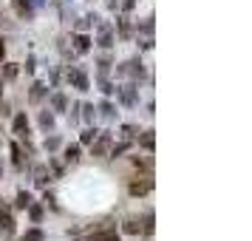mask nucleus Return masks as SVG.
I'll use <instances>...</instances> for the list:
<instances>
[{
	"instance_id": "423d86ee",
	"label": "nucleus",
	"mask_w": 252,
	"mask_h": 241,
	"mask_svg": "<svg viewBox=\"0 0 252 241\" xmlns=\"http://www.w3.org/2000/svg\"><path fill=\"white\" fill-rule=\"evenodd\" d=\"M12 131H14L20 139H29V119H26V114H17V116H14Z\"/></svg>"
},
{
	"instance_id": "bb28decb",
	"label": "nucleus",
	"mask_w": 252,
	"mask_h": 241,
	"mask_svg": "<svg viewBox=\"0 0 252 241\" xmlns=\"http://www.w3.org/2000/svg\"><path fill=\"white\" fill-rule=\"evenodd\" d=\"M122 131H125V137H136V128H133V125H125Z\"/></svg>"
},
{
	"instance_id": "a211bd4d",
	"label": "nucleus",
	"mask_w": 252,
	"mask_h": 241,
	"mask_svg": "<svg viewBox=\"0 0 252 241\" xmlns=\"http://www.w3.org/2000/svg\"><path fill=\"white\" fill-rule=\"evenodd\" d=\"M29 205H32V193L20 190V193H17V210H26Z\"/></svg>"
},
{
	"instance_id": "39448f33",
	"label": "nucleus",
	"mask_w": 252,
	"mask_h": 241,
	"mask_svg": "<svg viewBox=\"0 0 252 241\" xmlns=\"http://www.w3.org/2000/svg\"><path fill=\"white\" fill-rule=\"evenodd\" d=\"M108 148H111V137H108V134H99V137L91 142V153L94 156H105Z\"/></svg>"
},
{
	"instance_id": "2eb2a0df",
	"label": "nucleus",
	"mask_w": 252,
	"mask_h": 241,
	"mask_svg": "<svg viewBox=\"0 0 252 241\" xmlns=\"http://www.w3.org/2000/svg\"><path fill=\"white\" fill-rule=\"evenodd\" d=\"M51 105H54V111H60V114H63V111L68 108V100H65V94H54V97H51Z\"/></svg>"
},
{
	"instance_id": "cd10ccee",
	"label": "nucleus",
	"mask_w": 252,
	"mask_h": 241,
	"mask_svg": "<svg viewBox=\"0 0 252 241\" xmlns=\"http://www.w3.org/2000/svg\"><path fill=\"white\" fill-rule=\"evenodd\" d=\"M57 145H60V139H54V137H51V139H48V142H46V148H48V150H54V148H57Z\"/></svg>"
},
{
	"instance_id": "4468645a",
	"label": "nucleus",
	"mask_w": 252,
	"mask_h": 241,
	"mask_svg": "<svg viewBox=\"0 0 252 241\" xmlns=\"http://www.w3.org/2000/svg\"><path fill=\"white\" fill-rule=\"evenodd\" d=\"M94 241H122L116 236L114 230H99V233H94Z\"/></svg>"
},
{
	"instance_id": "f8f14e48",
	"label": "nucleus",
	"mask_w": 252,
	"mask_h": 241,
	"mask_svg": "<svg viewBox=\"0 0 252 241\" xmlns=\"http://www.w3.org/2000/svg\"><path fill=\"white\" fill-rule=\"evenodd\" d=\"M48 179H51V173H48V168H46V165H40V168H34V182L40 184V187H46V184H48Z\"/></svg>"
},
{
	"instance_id": "1a4fd4ad",
	"label": "nucleus",
	"mask_w": 252,
	"mask_h": 241,
	"mask_svg": "<svg viewBox=\"0 0 252 241\" xmlns=\"http://www.w3.org/2000/svg\"><path fill=\"white\" fill-rule=\"evenodd\" d=\"M74 48H77V54H88V51H91V37L88 34H77L74 37Z\"/></svg>"
},
{
	"instance_id": "4be33fe9",
	"label": "nucleus",
	"mask_w": 252,
	"mask_h": 241,
	"mask_svg": "<svg viewBox=\"0 0 252 241\" xmlns=\"http://www.w3.org/2000/svg\"><path fill=\"white\" fill-rule=\"evenodd\" d=\"M20 241H43V230H40V227L29 230V233H26V236H23Z\"/></svg>"
},
{
	"instance_id": "9b49d317",
	"label": "nucleus",
	"mask_w": 252,
	"mask_h": 241,
	"mask_svg": "<svg viewBox=\"0 0 252 241\" xmlns=\"http://www.w3.org/2000/svg\"><path fill=\"white\" fill-rule=\"evenodd\" d=\"M12 162H14V168H17V171H23V168H26V156H23V148H20L17 142H12Z\"/></svg>"
},
{
	"instance_id": "6ab92c4d",
	"label": "nucleus",
	"mask_w": 252,
	"mask_h": 241,
	"mask_svg": "<svg viewBox=\"0 0 252 241\" xmlns=\"http://www.w3.org/2000/svg\"><path fill=\"white\" fill-rule=\"evenodd\" d=\"M96 137H99V131H96V128H85V131H82V145H91Z\"/></svg>"
},
{
	"instance_id": "412c9836",
	"label": "nucleus",
	"mask_w": 252,
	"mask_h": 241,
	"mask_svg": "<svg viewBox=\"0 0 252 241\" xmlns=\"http://www.w3.org/2000/svg\"><path fill=\"white\" fill-rule=\"evenodd\" d=\"M153 145H156L153 131H145V137H142V148H145V150H153Z\"/></svg>"
},
{
	"instance_id": "a878e982",
	"label": "nucleus",
	"mask_w": 252,
	"mask_h": 241,
	"mask_svg": "<svg viewBox=\"0 0 252 241\" xmlns=\"http://www.w3.org/2000/svg\"><path fill=\"white\" fill-rule=\"evenodd\" d=\"M82 111H85V119H88V122H91V119H94V105H85V108H82Z\"/></svg>"
},
{
	"instance_id": "9d476101",
	"label": "nucleus",
	"mask_w": 252,
	"mask_h": 241,
	"mask_svg": "<svg viewBox=\"0 0 252 241\" xmlns=\"http://www.w3.org/2000/svg\"><path fill=\"white\" fill-rule=\"evenodd\" d=\"M119 100H122V105H136V88L133 85L119 88Z\"/></svg>"
},
{
	"instance_id": "f03ea898",
	"label": "nucleus",
	"mask_w": 252,
	"mask_h": 241,
	"mask_svg": "<svg viewBox=\"0 0 252 241\" xmlns=\"http://www.w3.org/2000/svg\"><path fill=\"white\" fill-rule=\"evenodd\" d=\"M68 82L77 88V91H88V88H91L88 74H85V71H80V69H71V71H68Z\"/></svg>"
},
{
	"instance_id": "b1692460",
	"label": "nucleus",
	"mask_w": 252,
	"mask_h": 241,
	"mask_svg": "<svg viewBox=\"0 0 252 241\" xmlns=\"http://www.w3.org/2000/svg\"><path fill=\"white\" fill-rule=\"evenodd\" d=\"M127 148H130V142H122V145H116V148L111 150V156H114V159H116V156H122V153H125Z\"/></svg>"
},
{
	"instance_id": "5701e85b",
	"label": "nucleus",
	"mask_w": 252,
	"mask_h": 241,
	"mask_svg": "<svg viewBox=\"0 0 252 241\" xmlns=\"http://www.w3.org/2000/svg\"><path fill=\"white\" fill-rule=\"evenodd\" d=\"M26 210L32 213V218H34V221H40V218H43V207H40V205H34V202H32L29 207H26Z\"/></svg>"
},
{
	"instance_id": "7c9ffc66",
	"label": "nucleus",
	"mask_w": 252,
	"mask_h": 241,
	"mask_svg": "<svg viewBox=\"0 0 252 241\" xmlns=\"http://www.w3.org/2000/svg\"><path fill=\"white\" fill-rule=\"evenodd\" d=\"M0 179H3V165H0Z\"/></svg>"
},
{
	"instance_id": "c85d7f7f",
	"label": "nucleus",
	"mask_w": 252,
	"mask_h": 241,
	"mask_svg": "<svg viewBox=\"0 0 252 241\" xmlns=\"http://www.w3.org/2000/svg\"><path fill=\"white\" fill-rule=\"evenodd\" d=\"M102 91H105V94H114V85H111L108 80H102Z\"/></svg>"
},
{
	"instance_id": "0eeeda50",
	"label": "nucleus",
	"mask_w": 252,
	"mask_h": 241,
	"mask_svg": "<svg viewBox=\"0 0 252 241\" xmlns=\"http://www.w3.org/2000/svg\"><path fill=\"white\" fill-rule=\"evenodd\" d=\"M99 46H102V48H111V46H114V29H111L108 23L99 26Z\"/></svg>"
},
{
	"instance_id": "7ed1b4c3",
	"label": "nucleus",
	"mask_w": 252,
	"mask_h": 241,
	"mask_svg": "<svg viewBox=\"0 0 252 241\" xmlns=\"http://www.w3.org/2000/svg\"><path fill=\"white\" fill-rule=\"evenodd\" d=\"M12 6L17 12V17H23V20L34 17V0H12Z\"/></svg>"
},
{
	"instance_id": "aec40b11",
	"label": "nucleus",
	"mask_w": 252,
	"mask_h": 241,
	"mask_svg": "<svg viewBox=\"0 0 252 241\" xmlns=\"http://www.w3.org/2000/svg\"><path fill=\"white\" fill-rule=\"evenodd\" d=\"M40 128H43V131H51V128H54V116L43 111V114H40Z\"/></svg>"
},
{
	"instance_id": "20e7f679",
	"label": "nucleus",
	"mask_w": 252,
	"mask_h": 241,
	"mask_svg": "<svg viewBox=\"0 0 252 241\" xmlns=\"http://www.w3.org/2000/svg\"><path fill=\"white\" fill-rule=\"evenodd\" d=\"M0 236H14V218H12V213L9 210H3L0 207Z\"/></svg>"
},
{
	"instance_id": "c756f323",
	"label": "nucleus",
	"mask_w": 252,
	"mask_h": 241,
	"mask_svg": "<svg viewBox=\"0 0 252 241\" xmlns=\"http://www.w3.org/2000/svg\"><path fill=\"white\" fill-rule=\"evenodd\" d=\"M3 54H6V46H3V40H0V60H3Z\"/></svg>"
},
{
	"instance_id": "6e6552de",
	"label": "nucleus",
	"mask_w": 252,
	"mask_h": 241,
	"mask_svg": "<svg viewBox=\"0 0 252 241\" xmlns=\"http://www.w3.org/2000/svg\"><path fill=\"white\" fill-rule=\"evenodd\" d=\"M142 60H130V63H125L122 69H119V74H130V77H142Z\"/></svg>"
},
{
	"instance_id": "f3484780",
	"label": "nucleus",
	"mask_w": 252,
	"mask_h": 241,
	"mask_svg": "<svg viewBox=\"0 0 252 241\" xmlns=\"http://www.w3.org/2000/svg\"><path fill=\"white\" fill-rule=\"evenodd\" d=\"M46 85H43V82H37L34 88H32V103H40V100H43V97H46Z\"/></svg>"
},
{
	"instance_id": "f257e3e1",
	"label": "nucleus",
	"mask_w": 252,
	"mask_h": 241,
	"mask_svg": "<svg viewBox=\"0 0 252 241\" xmlns=\"http://www.w3.org/2000/svg\"><path fill=\"white\" fill-rule=\"evenodd\" d=\"M153 190V179L150 176H136L133 182L127 184V193L130 196H148Z\"/></svg>"
},
{
	"instance_id": "393cba45",
	"label": "nucleus",
	"mask_w": 252,
	"mask_h": 241,
	"mask_svg": "<svg viewBox=\"0 0 252 241\" xmlns=\"http://www.w3.org/2000/svg\"><path fill=\"white\" fill-rule=\"evenodd\" d=\"M102 114L108 116V119H114V105H111V103H102Z\"/></svg>"
},
{
	"instance_id": "dca6fc26",
	"label": "nucleus",
	"mask_w": 252,
	"mask_h": 241,
	"mask_svg": "<svg viewBox=\"0 0 252 241\" xmlns=\"http://www.w3.org/2000/svg\"><path fill=\"white\" fill-rule=\"evenodd\" d=\"M63 156H65V162H80V145H68Z\"/></svg>"
},
{
	"instance_id": "ddd939ff",
	"label": "nucleus",
	"mask_w": 252,
	"mask_h": 241,
	"mask_svg": "<svg viewBox=\"0 0 252 241\" xmlns=\"http://www.w3.org/2000/svg\"><path fill=\"white\" fill-rule=\"evenodd\" d=\"M125 233L127 236H139V233H145V227H142V221H136V218H127L125 221Z\"/></svg>"
}]
</instances>
